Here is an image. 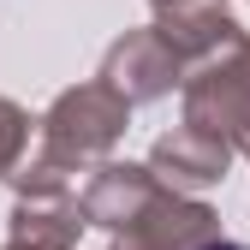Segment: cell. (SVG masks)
Segmentation results:
<instances>
[{"label": "cell", "instance_id": "obj_1", "mask_svg": "<svg viewBox=\"0 0 250 250\" xmlns=\"http://www.w3.org/2000/svg\"><path fill=\"white\" fill-rule=\"evenodd\" d=\"M203 250H250V244H203Z\"/></svg>", "mask_w": 250, "mask_h": 250}]
</instances>
